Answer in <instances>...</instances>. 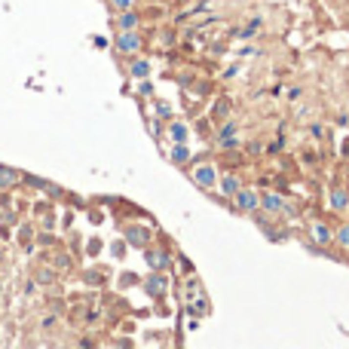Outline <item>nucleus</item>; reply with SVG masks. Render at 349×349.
I'll list each match as a JSON object with an SVG mask.
<instances>
[{"mask_svg": "<svg viewBox=\"0 0 349 349\" xmlns=\"http://www.w3.org/2000/svg\"><path fill=\"white\" fill-rule=\"evenodd\" d=\"M196 181H199V184H205V187H212V184H215V172L208 169V166H202L199 172H196Z\"/></svg>", "mask_w": 349, "mask_h": 349, "instance_id": "nucleus-4", "label": "nucleus"}, {"mask_svg": "<svg viewBox=\"0 0 349 349\" xmlns=\"http://www.w3.org/2000/svg\"><path fill=\"white\" fill-rule=\"evenodd\" d=\"M220 190H224L227 196H233V193L239 190V181L236 178H224V181H220Z\"/></svg>", "mask_w": 349, "mask_h": 349, "instance_id": "nucleus-6", "label": "nucleus"}, {"mask_svg": "<svg viewBox=\"0 0 349 349\" xmlns=\"http://www.w3.org/2000/svg\"><path fill=\"white\" fill-rule=\"evenodd\" d=\"M312 239H316V242H328L331 239V230L325 227V224H319L316 230H312Z\"/></svg>", "mask_w": 349, "mask_h": 349, "instance_id": "nucleus-7", "label": "nucleus"}, {"mask_svg": "<svg viewBox=\"0 0 349 349\" xmlns=\"http://www.w3.org/2000/svg\"><path fill=\"white\" fill-rule=\"evenodd\" d=\"M132 74L135 77H147V62H135L132 65Z\"/></svg>", "mask_w": 349, "mask_h": 349, "instance_id": "nucleus-9", "label": "nucleus"}, {"mask_svg": "<svg viewBox=\"0 0 349 349\" xmlns=\"http://www.w3.org/2000/svg\"><path fill=\"white\" fill-rule=\"evenodd\" d=\"M343 202H346V193H343V190H337V193H334V205H337V208H340Z\"/></svg>", "mask_w": 349, "mask_h": 349, "instance_id": "nucleus-13", "label": "nucleus"}, {"mask_svg": "<svg viewBox=\"0 0 349 349\" xmlns=\"http://www.w3.org/2000/svg\"><path fill=\"white\" fill-rule=\"evenodd\" d=\"M169 135L174 138V141H187V126H184V123H172L169 126Z\"/></svg>", "mask_w": 349, "mask_h": 349, "instance_id": "nucleus-3", "label": "nucleus"}, {"mask_svg": "<svg viewBox=\"0 0 349 349\" xmlns=\"http://www.w3.org/2000/svg\"><path fill=\"white\" fill-rule=\"evenodd\" d=\"M120 28H123V31H126V28L132 31V28H135V16H132V13H123V16H120Z\"/></svg>", "mask_w": 349, "mask_h": 349, "instance_id": "nucleus-8", "label": "nucleus"}, {"mask_svg": "<svg viewBox=\"0 0 349 349\" xmlns=\"http://www.w3.org/2000/svg\"><path fill=\"white\" fill-rule=\"evenodd\" d=\"M138 46H141V43H138L135 34H123V37L116 40V49H120V52H135Z\"/></svg>", "mask_w": 349, "mask_h": 349, "instance_id": "nucleus-1", "label": "nucleus"}, {"mask_svg": "<svg viewBox=\"0 0 349 349\" xmlns=\"http://www.w3.org/2000/svg\"><path fill=\"white\" fill-rule=\"evenodd\" d=\"M113 3H116V6H129L132 0H113Z\"/></svg>", "mask_w": 349, "mask_h": 349, "instance_id": "nucleus-14", "label": "nucleus"}, {"mask_svg": "<svg viewBox=\"0 0 349 349\" xmlns=\"http://www.w3.org/2000/svg\"><path fill=\"white\" fill-rule=\"evenodd\" d=\"M337 239H340V245H346V248H349V227H343L340 233H337Z\"/></svg>", "mask_w": 349, "mask_h": 349, "instance_id": "nucleus-11", "label": "nucleus"}, {"mask_svg": "<svg viewBox=\"0 0 349 349\" xmlns=\"http://www.w3.org/2000/svg\"><path fill=\"white\" fill-rule=\"evenodd\" d=\"M9 181H16V172H3V169H0V184H9Z\"/></svg>", "mask_w": 349, "mask_h": 349, "instance_id": "nucleus-10", "label": "nucleus"}, {"mask_svg": "<svg viewBox=\"0 0 349 349\" xmlns=\"http://www.w3.org/2000/svg\"><path fill=\"white\" fill-rule=\"evenodd\" d=\"M261 202H263V208H270V212H276V208H282V205H285V202L279 199V196H273V193H266Z\"/></svg>", "mask_w": 349, "mask_h": 349, "instance_id": "nucleus-5", "label": "nucleus"}, {"mask_svg": "<svg viewBox=\"0 0 349 349\" xmlns=\"http://www.w3.org/2000/svg\"><path fill=\"white\" fill-rule=\"evenodd\" d=\"M236 205L239 208H254V205H258V196H254V193H248V190H236Z\"/></svg>", "mask_w": 349, "mask_h": 349, "instance_id": "nucleus-2", "label": "nucleus"}, {"mask_svg": "<svg viewBox=\"0 0 349 349\" xmlns=\"http://www.w3.org/2000/svg\"><path fill=\"white\" fill-rule=\"evenodd\" d=\"M187 156H190V153H187V150H184V147H178V150H172V159H178V162H181V159H187Z\"/></svg>", "mask_w": 349, "mask_h": 349, "instance_id": "nucleus-12", "label": "nucleus"}]
</instances>
